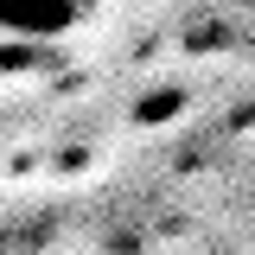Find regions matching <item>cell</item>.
<instances>
[{
  "label": "cell",
  "mask_w": 255,
  "mask_h": 255,
  "mask_svg": "<svg viewBox=\"0 0 255 255\" xmlns=\"http://www.w3.org/2000/svg\"><path fill=\"white\" fill-rule=\"evenodd\" d=\"M70 26H77V0H0V32L6 38L45 45V38H64Z\"/></svg>",
  "instance_id": "6da1fadb"
}]
</instances>
